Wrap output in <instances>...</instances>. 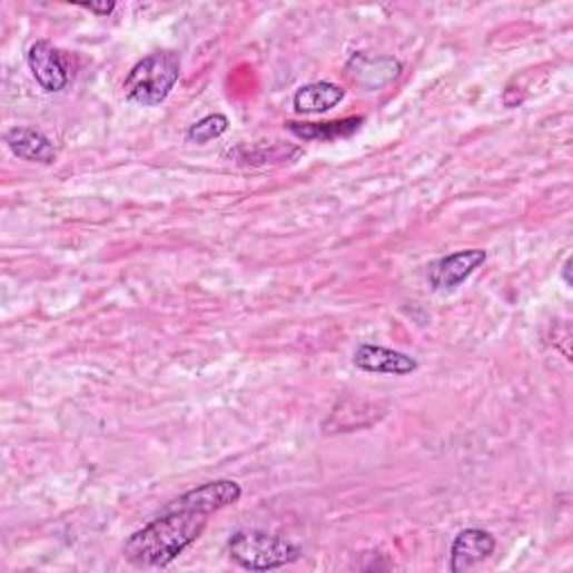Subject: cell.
<instances>
[{
	"label": "cell",
	"instance_id": "cell-9",
	"mask_svg": "<svg viewBox=\"0 0 573 573\" xmlns=\"http://www.w3.org/2000/svg\"><path fill=\"white\" fill-rule=\"evenodd\" d=\"M6 144L17 157L28 159V161H37V164L48 166L57 159L55 144L41 130H34V128H28V126L10 128L6 132Z\"/></svg>",
	"mask_w": 573,
	"mask_h": 573
},
{
	"label": "cell",
	"instance_id": "cell-13",
	"mask_svg": "<svg viewBox=\"0 0 573 573\" xmlns=\"http://www.w3.org/2000/svg\"><path fill=\"white\" fill-rule=\"evenodd\" d=\"M79 8H83V10L92 12V14H99V17H108V14H112V12H115V3H106V6H92V3H83V6H79Z\"/></svg>",
	"mask_w": 573,
	"mask_h": 573
},
{
	"label": "cell",
	"instance_id": "cell-2",
	"mask_svg": "<svg viewBox=\"0 0 573 573\" xmlns=\"http://www.w3.org/2000/svg\"><path fill=\"white\" fill-rule=\"evenodd\" d=\"M227 553L247 571H274L300 557V549L296 544L258 528H243L234 533L227 542Z\"/></svg>",
	"mask_w": 573,
	"mask_h": 573
},
{
	"label": "cell",
	"instance_id": "cell-7",
	"mask_svg": "<svg viewBox=\"0 0 573 573\" xmlns=\"http://www.w3.org/2000/svg\"><path fill=\"white\" fill-rule=\"evenodd\" d=\"M354 365L363 372L372 374H395V376H406L419 369L417 358H413L406 352L391 349L384 345H372L363 343L354 352Z\"/></svg>",
	"mask_w": 573,
	"mask_h": 573
},
{
	"label": "cell",
	"instance_id": "cell-4",
	"mask_svg": "<svg viewBox=\"0 0 573 573\" xmlns=\"http://www.w3.org/2000/svg\"><path fill=\"white\" fill-rule=\"evenodd\" d=\"M243 497V486L234 480H218L207 482L194 491H186L177 500H172L166 508L170 511H190V513H202L211 515L220 508H227L231 504H238Z\"/></svg>",
	"mask_w": 573,
	"mask_h": 573
},
{
	"label": "cell",
	"instance_id": "cell-6",
	"mask_svg": "<svg viewBox=\"0 0 573 573\" xmlns=\"http://www.w3.org/2000/svg\"><path fill=\"white\" fill-rule=\"evenodd\" d=\"M28 66H30L32 77L37 79V83L46 92H59L70 81V72H68V63H66L63 52L57 50L48 41H37L30 48Z\"/></svg>",
	"mask_w": 573,
	"mask_h": 573
},
{
	"label": "cell",
	"instance_id": "cell-5",
	"mask_svg": "<svg viewBox=\"0 0 573 573\" xmlns=\"http://www.w3.org/2000/svg\"><path fill=\"white\" fill-rule=\"evenodd\" d=\"M486 258L488 256L484 249H466V251L444 256L428 267V283L437 292L455 289L466 278H471L486 263Z\"/></svg>",
	"mask_w": 573,
	"mask_h": 573
},
{
	"label": "cell",
	"instance_id": "cell-8",
	"mask_svg": "<svg viewBox=\"0 0 573 573\" xmlns=\"http://www.w3.org/2000/svg\"><path fill=\"white\" fill-rule=\"evenodd\" d=\"M497 542L484 528H464L457 533L451 546V571H468L475 564L493 555Z\"/></svg>",
	"mask_w": 573,
	"mask_h": 573
},
{
	"label": "cell",
	"instance_id": "cell-10",
	"mask_svg": "<svg viewBox=\"0 0 573 573\" xmlns=\"http://www.w3.org/2000/svg\"><path fill=\"white\" fill-rule=\"evenodd\" d=\"M343 97H345V90L340 86L329 81H318V83L303 86L294 95V108L300 115H323L336 108L343 101Z\"/></svg>",
	"mask_w": 573,
	"mask_h": 573
},
{
	"label": "cell",
	"instance_id": "cell-1",
	"mask_svg": "<svg viewBox=\"0 0 573 573\" xmlns=\"http://www.w3.org/2000/svg\"><path fill=\"white\" fill-rule=\"evenodd\" d=\"M209 515L190 511H170L135 531L124 544V557L139 569H159L177 560L207 528Z\"/></svg>",
	"mask_w": 573,
	"mask_h": 573
},
{
	"label": "cell",
	"instance_id": "cell-11",
	"mask_svg": "<svg viewBox=\"0 0 573 573\" xmlns=\"http://www.w3.org/2000/svg\"><path fill=\"white\" fill-rule=\"evenodd\" d=\"M363 124V117H347L338 121H327V124H298L289 121L287 128L307 141H334L340 137H352Z\"/></svg>",
	"mask_w": 573,
	"mask_h": 573
},
{
	"label": "cell",
	"instance_id": "cell-12",
	"mask_svg": "<svg viewBox=\"0 0 573 573\" xmlns=\"http://www.w3.org/2000/svg\"><path fill=\"white\" fill-rule=\"evenodd\" d=\"M227 128H229V119L225 115L216 112V115H209V117L200 119L198 124L190 126L186 132V139L190 144H209V141L223 137L227 132Z\"/></svg>",
	"mask_w": 573,
	"mask_h": 573
},
{
	"label": "cell",
	"instance_id": "cell-3",
	"mask_svg": "<svg viewBox=\"0 0 573 573\" xmlns=\"http://www.w3.org/2000/svg\"><path fill=\"white\" fill-rule=\"evenodd\" d=\"M179 57L175 52H152L137 61L124 81L126 99L139 106H159L179 81Z\"/></svg>",
	"mask_w": 573,
	"mask_h": 573
}]
</instances>
